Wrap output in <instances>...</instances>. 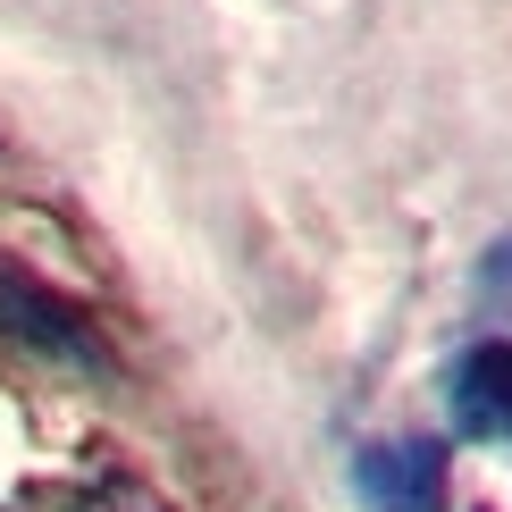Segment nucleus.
Masks as SVG:
<instances>
[{
    "instance_id": "1",
    "label": "nucleus",
    "mask_w": 512,
    "mask_h": 512,
    "mask_svg": "<svg viewBox=\"0 0 512 512\" xmlns=\"http://www.w3.org/2000/svg\"><path fill=\"white\" fill-rule=\"evenodd\" d=\"M0 345H9V353H42V361H68V370H110L101 328L59 286H42L26 261H9V252H0Z\"/></svg>"
},
{
    "instance_id": "2",
    "label": "nucleus",
    "mask_w": 512,
    "mask_h": 512,
    "mask_svg": "<svg viewBox=\"0 0 512 512\" xmlns=\"http://www.w3.org/2000/svg\"><path fill=\"white\" fill-rule=\"evenodd\" d=\"M353 487L370 512H437L445 504V445L429 437H387V445H361Z\"/></svg>"
},
{
    "instance_id": "3",
    "label": "nucleus",
    "mask_w": 512,
    "mask_h": 512,
    "mask_svg": "<svg viewBox=\"0 0 512 512\" xmlns=\"http://www.w3.org/2000/svg\"><path fill=\"white\" fill-rule=\"evenodd\" d=\"M445 403H454L462 437H512V336L462 353L454 370H445Z\"/></svg>"
},
{
    "instance_id": "4",
    "label": "nucleus",
    "mask_w": 512,
    "mask_h": 512,
    "mask_svg": "<svg viewBox=\"0 0 512 512\" xmlns=\"http://www.w3.org/2000/svg\"><path fill=\"white\" fill-rule=\"evenodd\" d=\"M479 303H487V311H504V303H512V236L479 261Z\"/></svg>"
},
{
    "instance_id": "5",
    "label": "nucleus",
    "mask_w": 512,
    "mask_h": 512,
    "mask_svg": "<svg viewBox=\"0 0 512 512\" xmlns=\"http://www.w3.org/2000/svg\"><path fill=\"white\" fill-rule=\"evenodd\" d=\"M101 512H152V504H143L135 487H110V496H101Z\"/></svg>"
}]
</instances>
